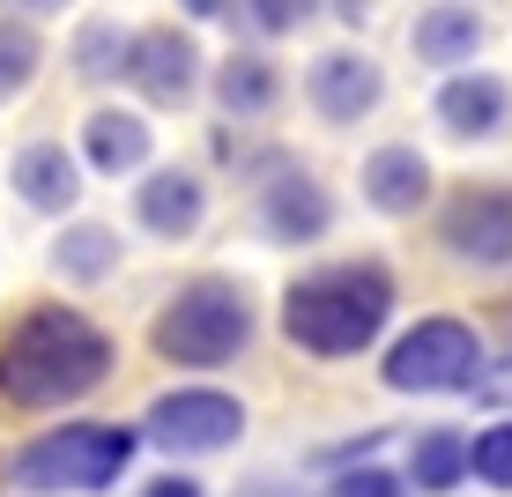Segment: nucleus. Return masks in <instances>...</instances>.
Here are the masks:
<instances>
[{
    "label": "nucleus",
    "instance_id": "f257e3e1",
    "mask_svg": "<svg viewBox=\"0 0 512 497\" xmlns=\"http://www.w3.org/2000/svg\"><path fill=\"white\" fill-rule=\"evenodd\" d=\"M112 371V342L67 305H30L0 334V401L8 408H67L97 394Z\"/></svg>",
    "mask_w": 512,
    "mask_h": 497
},
{
    "label": "nucleus",
    "instance_id": "f03ea898",
    "mask_svg": "<svg viewBox=\"0 0 512 497\" xmlns=\"http://www.w3.org/2000/svg\"><path fill=\"white\" fill-rule=\"evenodd\" d=\"M386 312H394V275L379 260H342V268L297 275L282 290V334L312 357H357L379 342Z\"/></svg>",
    "mask_w": 512,
    "mask_h": 497
},
{
    "label": "nucleus",
    "instance_id": "7ed1b4c3",
    "mask_svg": "<svg viewBox=\"0 0 512 497\" xmlns=\"http://www.w3.org/2000/svg\"><path fill=\"white\" fill-rule=\"evenodd\" d=\"M156 357L164 364H231L245 342H253V305H245L238 282L201 275L156 312Z\"/></svg>",
    "mask_w": 512,
    "mask_h": 497
},
{
    "label": "nucleus",
    "instance_id": "20e7f679",
    "mask_svg": "<svg viewBox=\"0 0 512 497\" xmlns=\"http://www.w3.org/2000/svg\"><path fill=\"white\" fill-rule=\"evenodd\" d=\"M141 431L127 423H75V431H45L38 446L15 453V483L38 490V497H60V490H104L119 483V468L134 460Z\"/></svg>",
    "mask_w": 512,
    "mask_h": 497
},
{
    "label": "nucleus",
    "instance_id": "39448f33",
    "mask_svg": "<svg viewBox=\"0 0 512 497\" xmlns=\"http://www.w3.org/2000/svg\"><path fill=\"white\" fill-rule=\"evenodd\" d=\"M475 364H483V342L468 319H423L416 334L386 349V386L394 394H453L475 379Z\"/></svg>",
    "mask_w": 512,
    "mask_h": 497
},
{
    "label": "nucleus",
    "instance_id": "423d86ee",
    "mask_svg": "<svg viewBox=\"0 0 512 497\" xmlns=\"http://www.w3.org/2000/svg\"><path fill=\"white\" fill-rule=\"evenodd\" d=\"M238 431H245V408L231 394H208V386H179V394H164L149 408V423H141V438L164 446V453H223Z\"/></svg>",
    "mask_w": 512,
    "mask_h": 497
},
{
    "label": "nucleus",
    "instance_id": "0eeeda50",
    "mask_svg": "<svg viewBox=\"0 0 512 497\" xmlns=\"http://www.w3.org/2000/svg\"><path fill=\"white\" fill-rule=\"evenodd\" d=\"M438 238L468 268H512V186H461L438 216Z\"/></svg>",
    "mask_w": 512,
    "mask_h": 497
},
{
    "label": "nucleus",
    "instance_id": "6e6552de",
    "mask_svg": "<svg viewBox=\"0 0 512 497\" xmlns=\"http://www.w3.org/2000/svg\"><path fill=\"white\" fill-rule=\"evenodd\" d=\"M119 75H127L149 104L179 112V104H186L193 90H201V45H193L179 23L134 30V38H127V67H119Z\"/></svg>",
    "mask_w": 512,
    "mask_h": 497
},
{
    "label": "nucleus",
    "instance_id": "1a4fd4ad",
    "mask_svg": "<svg viewBox=\"0 0 512 497\" xmlns=\"http://www.w3.org/2000/svg\"><path fill=\"white\" fill-rule=\"evenodd\" d=\"M305 97H312V112H320L327 127H357V119L386 97V75H379V60H364V52H320V60L305 67Z\"/></svg>",
    "mask_w": 512,
    "mask_h": 497
},
{
    "label": "nucleus",
    "instance_id": "9d476101",
    "mask_svg": "<svg viewBox=\"0 0 512 497\" xmlns=\"http://www.w3.org/2000/svg\"><path fill=\"white\" fill-rule=\"evenodd\" d=\"M327 223H334V201H327V186L312 179V171H282V179L260 193V230L282 238V245L327 238Z\"/></svg>",
    "mask_w": 512,
    "mask_h": 497
},
{
    "label": "nucleus",
    "instance_id": "9b49d317",
    "mask_svg": "<svg viewBox=\"0 0 512 497\" xmlns=\"http://www.w3.org/2000/svg\"><path fill=\"white\" fill-rule=\"evenodd\" d=\"M505 119H512V90L498 75H453L438 90V127L461 134V141H490Z\"/></svg>",
    "mask_w": 512,
    "mask_h": 497
},
{
    "label": "nucleus",
    "instance_id": "f8f14e48",
    "mask_svg": "<svg viewBox=\"0 0 512 497\" xmlns=\"http://www.w3.org/2000/svg\"><path fill=\"white\" fill-rule=\"evenodd\" d=\"M364 201L379 216H416L431 201V164H423L409 141H386V149H372V164H364Z\"/></svg>",
    "mask_w": 512,
    "mask_h": 497
},
{
    "label": "nucleus",
    "instance_id": "ddd939ff",
    "mask_svg": "<svg viewBox=\"0 0 512 497\" xmlns=\"http://www.w3.org/2000/svg\"><path fill=\"white\" fill-rule=\"evenodd\" d=\"M134 216H141V230H156V238H193L201 216H208V193H201L193 171H149L141 193H134Z\"/></svg>",
    "mask_w": 512,
    "mask_h": 497
},
{
    "label": "nucleus",
    "instance_id": "4468645a",
    "mask_svg": "<svg viewBox=\"0 0 512 497\" xmlns=\"http://www.w3.org/2000/svg\"><path fill=\"white\" fill-rule=\"evenodd\" d=\"M15 193H23L30 208H45V216H67V208L82 201V171H75V156H67L60 141H30V149L15 156Z\"/></svg>",
    "mask_w": 512,
    "mask_h": 497
},
{
    "label": "nucleus",
    "instance_id": "2eb2a0df",
    "mask_svg": "<svg viewBox=\"0 0 512 497\" xmlns=\"http://www.w3.org/2000/svg\"><path fill=\"white\" fill-rule=\"evenodd\" d=\"M409 45H416L423 67H461V60H475V45H483V15L475 8H423Z\"/></svg>",
    "mask_w": 512,
    "mask_h": 497
},
{
    "label": "nucleus",
    "instance_id": "dca6fc26",
    "mask_svg": "<svg viewBox=\"0 0 512 497\" xmlns=\"http://www.w3.org/2000/svg\"><path fill=\"white\" fill-rule=\"evenodd\" d=\"M275 97H282V75L260 52H231V60L216 67V104L231 119H260V112H275Z\"/></svg>",
    "mask_w": 512,
    "mask_h": 497
},
{
    "label": "nucleus",
    "instance_id": "f3484780",
    "mask_svg": "<svg viewBox=\"0 0 512 497\" xmlns=\"http://www.w3.org/2000/svg\"><path fill=\"white\" fill-rule=\"evenodd\" d=\"M82 156H90L97 171H141L149 164V127H141L134 112H90V127H82Z\"/></svg>",
    "mask_w": 512,
    "mask_h": 497
},
{
    "label": "nucleus",
    "instance_id": "a211bd4d",
    "mask_svg": "<svg viewBox=\"0 0 512 497\" xmlns=\"http://www.w3.org/2000/svg\"><path fill=\"white\" fill-rule=\"evenodd\" d=\"M52 260H60L67 282H104V275L119 268V238H112L104 223H75V230H60Z\"/></svg>",
    "mask_w": 512,
    "mask_h": 497
},
{
    "label": "nucleus",
    "instance_id": "6ab92c4d",
    "mask_svg": "<svg viewBox=\"0 0 512 497\" xmlns=\"http://www.w3.org/2000/svg\"><path fill=\"white\" fill-rule=\"evenodd\" d=\"M409 475H416V490H453L468 475V438L461 431H423Z\"/></svg>",
    "mask_w": 512,
    "mask_h": 497
},
{
    "label": "nucleus",
    "instance_id": "aec40b11",
    "mask_svg": "<svg viewBox=\"0 0 512 497\" xmlns=\"http://www.w3.org/2000/svg\"><path fill=\"white\" fill-rule=\"evenodd\" d=\"M38 60H45L38 30H30L23 15H0V97L30 90V75H38Z\"/></svg>",
    "mask_w": 512,
    "mask_h": 497
},
{
    "label": "nucleus",
    "instance_id": "412c9836",
    "mask_svg": "<svg viewBox=\"0 0 512 497\" xmlns=\"http://www.w3.org/2000/svg\"><path fill=\"white\" fill-rule=\"evenodd\" d=\"M320 8H327V0H231V15L253 30V38H290V30L312 23Z\"/></svg>",
    "mask_w": 512,
    "mask_h": 497
},
{
    "label": "nucleus",
    "instance_id": "4be33fe9",
    "mask_svg": "<svg viewBox=\"0 0 512 497\" xmlns=\"http://www.w3.org/2000/svg\"><path fill=\"white\" fill-rule=\"evenodd\" d=\"M119 67H127V30H119V23H90L75 38V75L82 82H112Z\"/></svg>",
    "mask_w": 512,
    "mask_h": 497
},
{
    "label": "nucleus",
    "instance_id": "5701e85b",
    "mask_svg": "<svg viewBox=\"0 0 512 497\" xmlns=\"http://www.w3.org/2000/svg\"><path fill=\"white\" fill-rule=\"evenodd\" d=\"M468 475L490 490H512V423H490L468 438Z\"/></svg>",
    "mask_w": 512,
    "mask_h": 497
},
{
    "label": "nucleus",
    "instance_id": "b1692460",
    "mask_svg": "<svg viewBox=\"0 0 512 497\" xmlns=\"http://www.w3.org/2000/svg\"><path fill=\"white\" fill-rule=\"evenodd\" d=\"M334 497H401V483L386 468H357V475H342L334 483Z\"/></svg>",
    "mask_w": 512,
    "mask_h": 497
},
{
    "label": "nucleus",
    "instance_id": "393cba45",
    "mask_svg": "<svg viewBox=\"0 0 512 497\" xmlns=\"http://www.w3.org/2000/svg\"><path fill=\"white\" fill-rule=\"evenodd\" d=\"M8 15H60V8H75V0H0Z\"/></svg>",
    "mask_w": 512,
    "mask_h": 497
},
{
    "label": "nucleus",
    "instance_id": "a878e982",
    "mask_svg": "<svg viewBox=\"0 0 512 497\" xmlns=\"http://www.w3.org/2000/svg\"><path fill=\"white\" fill-rule=\"evenodd\" d=\"M149 497H201V483H186V475H164V483H149Z\"/></svg>",
    "mask_w": 512,
    "mask_h": 497
},
{
    "label": "nucleus",
    "instance_id": "bb28decb",
    "mask_svg": "<svg viewBox=\"0 0 512 497\" xmlns=\"http://www.w3.org/2000/svg\"><path fill=\"white\" fill-rule=\"evenodd\" d=\"M186 15H223V0H186Z\"/></svg>",
    "mask_w": 512,
    "mask_h": 497
}]
</instances>
